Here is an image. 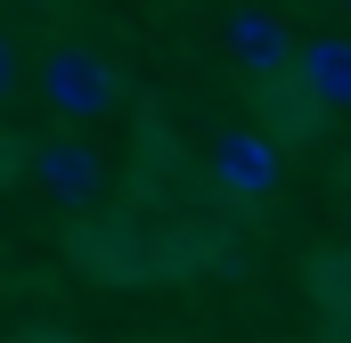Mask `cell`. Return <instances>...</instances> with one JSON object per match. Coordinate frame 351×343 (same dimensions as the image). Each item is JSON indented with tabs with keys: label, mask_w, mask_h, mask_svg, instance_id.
<instances>
[{
	"label": "cell",
	"mask_w": 351,
	"mask_h": 343,
	"mask_svg": "<svg viewBox=\"0 0 351 343\" xmlns=\"http://www.w3.org/2000/svg\"><path fill=\"white\" fill-rule=\"evenodd\" d=\"M221 41H229V66L254 74V82H286V66H294V33H286L278 8H237Z\"/></svg>",
	"instance_id": "3957f363"
},
{
	"label": "cell",
	"mask_w": 351,
	"mask_h": 343,
	"mask_svg": "<svg viewBox=\"0 0 351 343\" xmlns=\"http://www.w3.org/2000/svg\"><path fill=\"white\" fill-rule=\"evenodd\" d=\"M16 90V49H8V33H0V98Z\"/></svg>",
	"instance_id": "8992f818"
},
{
	"label": "cell",
	"mask_w": 351,
	"mask_h": 343,
	"mask_svg": "<svg viewBox=\"0 0 351 343\" xmlns=\"http://www.w3.org/2000/svg\"><path fill=\"white\" fill-rule=\"evenodd\" d=\"M41 98L66 115V123H98V115H114V66L98 58V49H49L41 58Z\"/></svg>",
	"instance_id": "6da1fadb"
},
{
	"label": "cell",
	"mask_w": 351,
	"mask_h": 343,
	"mask_svg": "<svg viewBox=\"0 0 351 343\" xmlns=\"http://www.w3.org/2000/svg\"><path fill=\"white\" fill-rule=\"evenodd\" d=\"M294 90L319 115H351V33H319L294 49Z\"/></svg>",
	"instance_id": "277c9868"
},
{
	"label": "cell",
	"mask_w": 351,
	"mask_h": 343,
	"mask_svg": "<svg viewBox=\"0 0 351 343\" xmlns=\"http://www.w3.org/2000/svg\"><path fill=\"white\" fill-rule=\"evenodd\" d=\"M33 180H41V196H58V204H90V196L106 188V164H98L90 139H41V147H33Z\"/></svg>",
	"instance_id": "5b68a950"
},
{
	"label": "cell",
	"mask_w": 351,
	"mask_h": 343,
	"mask_svg": "<svg viewBox=\"0 0 351 343\" xmlns=\"http://www.w3.org/2000/svg\"><path fill=\"white\" fill-rule=\"evenodd\" d=\"M343 8H351V0H343Z\"/></svg>",
	"instance_id": "52a82bcc"
},
{
	"label": "cell",
	"mask_w": 351,
	"mask_h": 343,
	"mask_svg": "<svg viewBox=\"0 0 351 343\" xmlns=\"http://www.w3.org/2000/svg\"><path fill=\"white\" fill-rule=\"evenodd\" d=\"M204 164H213V188L221 196H269L278 172H286V156H278V139H269L262 123H229Z\"/></svg>",
	"instance_id": "7a4b0ae2"
}]
</instances>
